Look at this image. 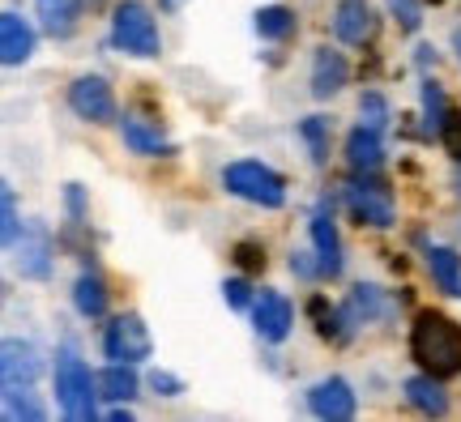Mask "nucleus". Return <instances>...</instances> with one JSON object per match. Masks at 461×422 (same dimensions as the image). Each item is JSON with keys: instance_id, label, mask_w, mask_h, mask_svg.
<instances>
[{"instance_id": "1", "label": "nucleus", "mask_w": 461, "mask_h": 422, "mask_svg": "<svg viewBox=\"0 0 461 422\" xmlns=\"http://www.w3.org/2000/svg\"><path fill=\"white\" fill-rule=\"evenodd\" d=\"M411 355L423 372L440 380L461 375V325L445 311H419L411 325Z\"/></svg>"}, {"instance_id": "2", "label": "nucleus", "mask_w": 461, "mask_h": 422, "mask_svg": "<svg viewBox=\"0 0 461 422\" xmlns=\"http://www.w3.org/2000/svg\"><path fill=\"white\" fill-rule=\"evenodd\" d=\"M95 389H99V375H90V367L73 350L56 358V401H60L68 422L95 418V397H99Z\"/></svg>"}, {"instance_id": "3", "label": "nucleus", "mask_w": 461, "mask_h": 422, "mask_svg": "<svg viewBox=\"0 0 461 422\" xmlns=\"http://www.w3.org/2000/svg\"><path fill=\"white\" fill-rule=\"evenodd\" d=\"M112 39L115 48H124L129 56H158V22L141 0H120L112 13Z\"/></svg>"}, {"instance_id": "4", "label": "nucleus", "mask_w": 461, "mask_h": 422, "mask_svg": "<svg viewBox=\"0 0 461 422\" xmlns=\"http://www.w3.org/2000/svg\"><path fill=\"white\" fill-rule=\"evenodd\" d=\"M222 184H227L235 196H244L252 205H265V210H278L286 201V184H282L278 171H269L257 158H244V163H230L222 171Z\"/></svg>"}, {"instance_id": "5", "label": "nucleus", "mask_w": 461, "mask_h": 422, "mask_svg": "<svg viewBox=\"0 0 461 422\" xmlns=\"http://www.w3.org/2000/svg\"><path fill=\"white\" fill-rule=\"evenodd\" d=\"M149 350H154V341H149V328L137 311L115 316L103 333V355L112 363H141V358H149Z\"/></svg>"}, {"instance_id": "6", "label": "nucleus", "mask_w": 461, "mask_h": 422, "mask_svg": "<svg viewBox=\"0 0 461 422\" xmlns=\"http://www.w3.org/2000/svg\"><path fill=\"white\" fill-rule=\"evenodd\" d=\"M346 205L350 213L367 222V227H393V196L384 184H372V179H350L346 184Z\"/></svg>"}, {"instance_id": "7", "label": "nucleus", "mask_w": 461, "mask_h": 422, "mask_svg": "<svg viewBox=\"0 0 461 422\" xmlns=\"http://www.w3.org/2000/svg\"><path fill=\"white\" fill-rule=\"evenodd\" d=\"M68 107L82 115V120H90V124H107L115 115V94L103 77L86 73V77H77V82L68 85Z\"/></svg>"}, {"instance_id": "8", "label": "nucleus", "mask_w": 461, "mask_h": 422, "mask_svg": "<svg viewBox=\"0 0 461 422\" xmlns=\"http://www.w3.org/2000/svg\"><path fill=\"white\" fill-rule=\"evenodd\" d=\"M308 409H312L316 418H325V422L355 418V389L346 384L342 375H330V380H321V384L308 389Z\"/></svg>"}, {"instance_id": "9", "label": "nucleus", "mask_w": 461, "mask_h": 422, "mask_svg": "<svg viewBox=\"0 0 461 422\" xmlns=\"http://www.w3.org/2000/svg\"><path fill=\"white\" fill-rule=\"evenodd\" d=\"M252 325L261 333L265 341H282L295 325V308H291V299L278 291H261V299L252 303Z\"/></svg>"}, {"instance_id": "10", "label": "nucleus", "mask_w": 461, "mask_h": 422, "mask_svg": "<svg viewBox=\"0 0 461 422\" xmlns=\"http://www.w3.org/2000/svg\"><path fill=\"white\" fill-rule=\"evenodd\" d=\"M14 260H17V269H22V277H48L51 274V235H48V227L31 222V227L22 230V244H14Z\"/></svg>"}, {"instance_id": "11", "label": "nucleus", "mask_w": 461, "mask_h": 422, "mask_svg": "<svg viewBox=\"0 0 461 422\" xmlns=\"http://www.w3.org/2000/svg\"><path fill=\"white\" fill-rule=\"evenodd\" d=\"M0 372H5V384H34L39 372H43V355L31 341L9 337L0 346Z\"/></svg>"}, {"instance_id": "12", "label": "nucleus", "mask_w": 461, "mask_h": 422, "mask_svg": "<svg viewBox=\"0 0 461 422\" xmlns=\"http://www.w3.org/2000/svg\"><path fill=\"white\" fill-rule=\"evenodd\" d=\"M312 244H316V256H321V274L330 277L342 274V239H338V227H333L325 205L312 213Z\"/></svg>"}, {"instance_id": "13", "label": "nucleus", "mask_w": 461, "mask_h": 422, "mask_svg": "<svg viewBox=\"0 0 461 422\" xmlns=\"http://www.w3.org/2000/svg\"><path fill=\"white\" fill-rule=\"evenodd\" d=\"M346 163H350V171H363V175L380 171V163H384V146H380V132L367 129V124H359V129L346 137Z\"/></svg>"}, {"instance_id": "14", "label": "nucleus", "mask_w": 461, "mask_h": 422, "mask_svg": "<svg viewBox=\"0 0 461 422\" xmlns=\"http://www.w3.org/2000/svg\"><path fill=\"white\" fill-rule=\"evenodd\" d=\"M34 51V31L17 13H0V60L5 65H26Z\"/></svg>"}, {"instance_id": "15", "label": "nucleus", "mask_w": 461, "mask_h": 422, "mask_svg": "<svg viewBox=\"0 0 461 422\" xmlns=\"http://www.w3.org/2000/svg\"><path fill=\"white\" fill-rule=\"evenodd\" d=\"M346 77H350V65H346L342 51H333V48L316 51V60H312V94L316 98L338 94V90L346 85Z\"/></svg>"}, {"instance_id": "16", "label": "nucleus", "mask_w": 461, "mask_h": 422, "mask_svg": "<svg viewBox=\"0 0 461 422\" xmlns=\"http://www.w3.org/2000/svg\"><path fill=\"white\" fill-rule=\"evenodd\" d=\"M333 34L342 43H350V48H359L363 39L372 34V9H367V0H342L338 13H333Z\"/></svg>"}, {"instance_id": "17", "label": "nucleus", "mask_w": 461, "mask_h": 422, "mask_svg": "<svg viewBox=\"0 0 461 422\" xmlns=\"http://www.w3.org/2000/svg\"><path fill=\"white\" fill-rule=\"evenodd\" d=\"M406 397H411L414 409H423V414H431V418H440V414H448V392L445 384H440V375H411L406 380Z\"/></svg>"}, {"instance_id": "18", "label": "nucleus", "mask_w": 461, "mask_h": 422, "mask_svg": "<svg viewBox=\"0 0 461 422\" xmlns=\"http://www.w3.org/2000/svg\"><path fill=\"white\" fill-rule=\"evenodd\" d=\"M34 9L51 39H68L77 31V0H34Z\"/></svg>"}, {"instance_id": "19", "label": "nucleus", "mask_w": 461, "mask_h": 422, "mask_svg": "<svg viewBox=\"0 0 461 422\" xmlns=\"http://www.w3.org/2000/svg\"><path fill=\"white\" fill-rule=\"evenodd\" d=\"M428 269L448 299H461V256L453 247H428Z\"/></svg>"}, {"instance_id": "20", "label": "nucleus", "mask_w": 461, "mask_h": 422, "mask_svg": "<svg viewBox=\"0 0 461 422\" xmlns=\"http://www.w3.org/2000/svg\"><path fill=\"white\" fill-rule=\"evenodd\" d=\"M141 389V380L132 372V363H112L107 372H99V397L107 401H132Z\"/></svg>"}, {"instance_id": "21", "label": "nucleus", "mask_w": 461, "mask_h": 422, "mask_svg": "<svg viewBox=\"0 0 461 422\" xmlns=\"http://www.w3.org/2000/svg\"><path fill=\"white\" fill-rule=\"evenodd\" d=\"M120 137H124V146H129L132 154H146V158H163V154H171V141L158 137L154 129H146L141 120H124V124H120Z\"/></svg>"}, {"instance_id": "22", "label": "nucleus", "mask_w": 461, "mask_h": 422, "mask_svg": "<svg viewBox=\"0 0 461 422\" xmlns=\"http://www.w3.org/2000/svg\"><path fill=\"white\" fill-rule=\"evenodd\" d=\"M73 303H77V311L82 316H103L107 311V286H103V277H95V274H82L77 277V286H73Z\"/></svg>"}, {"instance_id": "23", "label": "nucleus", "mask_w": 461, "mask_h": 422, "mask_svg": "<svg viewBox=\"0 0 461 422\" xmlns=\"http://www.w3.org/2000/svg\"><path fill=\"white\" fill-rule=\"evenodd\" d=\"M252 26H257L261 39H286V34L295 31V13L286 4H265V9H257Z\"/></svg>"}, {"instance_id": "24", "label": "nucleus", "mask_w": 461, "mask_h": 422, "mask_svg": "<svg viewBox=\"0 0 461 422\" xmlns=\"http://www.w3.org/2000/svg\"><path fill=\"white\" fill-rule=\"evenodd\" d=\"M5 418L9 422H43V406L34 401L31 392H22L17 384H5Z\"/></svg>"}, {"instance_id": "25", "label": "nucleus", "mask_w": 461, "mask_h": 422, "mask_svg": "<svg viewBox=\"0 0 461 422\" xmlns=\"http://www.w3.org/2000/svg\"><path fill=\"white\" fill-rule=\"evenodd\" d=\"M299 132H303V141L312 146V163H325V158H330V120L308 115V120L299 124Z\"/></svg>"}, {"instance_id": "26", "label": "nucleus", "mask_w": 461, "mask_h": 422, "mask_svg": "<svg viewBox=\"0 0 461 422\" xmlns=\"http://www.w3.org/2000/svg\"><path fill=\"white\" fill-rule=\"evenodd\" d=\"M346 316H350V320H372V316H380V291L376 286H355L350 303H346Z\"/></svg>"}, {"instance_id": "27", "label": "nucleus", "mask_w": 461, "mask_h": 422, "mask_svg": "<svg viewBox=\"0 0 461 422\" xmlns=\"http://www.w3.org/2000/svg\"><path fill=\"white\" fill-rule=\"evenodd\" d=\"M423 112H428V129L440 132L448 120V103H445V90L436 82H423Z\"/></svg>"}, {"instance_id": "28", "label": "nucleus", "mask_w": 461, "mask_h": 422, "mask_svg": "<svg viewBox=\"0 0 461 422\" xmlns=\"http://www.w3.org/2000/svg\"><path fill=\"white\" fill-rule=\"evenodd\" d=\"M359 115H363V124H367V129L380 132L384 124H389V103H384L376 90H367V94L359 98Z\"/></svg>"}, {"instance_id": "29", "label": "nucleus", "mask_w": 461, "mask_h": 422, "mask_svg": "<svg viewBox=\"0 0 461 422\" xmlns=\"http://www.w3.org/2000/svg\"><path fill=\"white\" fill-rule=\"evenodd\" d=\"M384 4H389V13L397 17V26H402V31H419V26H423V4H419V0H384Z\"/></svg>"}, {"instance_id": "30", "label": "nucleus", "mask_w": 461, "mask_h": 422, "mask_svg": "<svg viewBox=\"0 0 461 422\" xmlns=\"http://www.w3.org/2000/svg\"><path fill=\"white\" fill-rule=\"evenodd\" d=\"M0 210H5V222H0V239H5V247L17 244V201H14V188L5 184L0 188Z\"/></svg>"}, {"instance_id": "31", "label": "nucleus", "mask_w": 461, "mask_h": 422, "mask_svg": "<svg viewBox=\"0 0 461 422\" xmlns=\"http://www.w3.org/2000/svg\"><path fill=\"white\" fill-rule=\"evenodd\" d=\"M235 265L244 274H257V269H265V252L257 244H235Z\"/></svg>"}, {"instance_id": "32", "label": "nucleus", "mask_w": 461, "mask_h": 422, "mask_svg": "<svg viewBox=\"0 0 461 422\" xmlns=\"http://www.w3.org/2000/svg\"><path fill=\"white\" fill-rule=\"evenodd\" d=\"M149 389L158 392V397H180L184 392V380L171 372H149Z\"/></svg>"}, {"instance_id": "33", "label": "nucleus", "mask_w": 461, "mask_h": 422, "mask_svg": "<svg viewBox=\"0 0 461 422\" xmlns=\"http://www.w3.org/2000/svg\"><path fill=\"white\" fill-rule=\"evenodd\" d=\"M222 294H227L230 308H248V282H244V277H230V282H222Z\"/></svg>"}, {"instance_id": "34", "label": "nucleus", "mask_w": 461, "mask_h": 422, "mask_svg": "<svg viewBox=\"0 0 461 422\" xmlns=\"http://www.w3.org/2000/svg\"><path fill=\"white\" fill-rule=\"evenodd\" d=\"M107 418H112V422H129L132 414H129V409H124V406H120V409H112V414H107Z\"/></svg>"}, {"instance_id": "35", "label": "nucleus", "mask_w": 461, "mask_h": 422, "mask_svg": "<svg viewBox=\"0 0 461 422\" xmlns=\"http://www.w3.org/2000/svg\"><path fill=\"white\" fill-rule=\"evenodd\" d=\"M176 4H180V0H163V9H176Z\"/></svg>"}, {"instance_id": "36", "label": "nucleus", "mask_w": 461, "mask_h": 422, "mask_svg": "<svg viewBox=\"0 0 461 422\" xmlns=\"http://www.w3.org/2000/svg\"><path fill=\"white\" fill-rule=\"evenodd\" d=\"M453 43H457V51H461V31H457V34H453Z\"/></svg>"}, {"instance_id": "37", "label": "nucleus", "mask_w": 461, "mask_h": 422, "mask_svg": "<svg viewBox=\"0 0 461 422\" xmlns=\"http://www.w3.org/2000/svg\"><path fill=\"white\" fill-rule=\"evenodd\" d=\"M86 4H90V9H95V4H103V0H86Z\"/></svg>"}]
</instances>
